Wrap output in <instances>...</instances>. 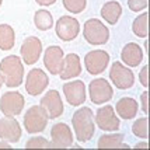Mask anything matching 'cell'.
<instances>
[{
  "label": "cell",
  "instance_id": "6da1fadb",
  "mask_svg": "<svg viewBox=\"0 0 150 150\" xmlns=\"http://www.w3.org/2000/svg\"><path fill=\"white\" fill-rule=\"evenodd\" d=\"M72 126L74 129V136L80 143L88 142L96 132L94 114L88 107L79 108L72 117Z\"/></svg>",
  "mask_w": 150,
  "mask_h": 150
},
{
  "label": "cell",
  "instance_id": "7a4b0ae2",
  "mask_svg": "<svg viewBox=\"0 0 150 150\" xmlns=\"http://www.w3.org/2000/svg\"><path fill=\"white\" fill-rule=\"evenodd\" d=\"M0 73L4 77V83L7 87L13 88L23 84L24 80V66L21 58L16 55H10L1 59L0 62Z\"/></svg>",
  "mask_w": 150,
  "mask_h": 150
},
{
  "label": "cell",
  "instance_id": "3957f363",
  "mask_svg": "<svg viewBox=\"0 0 150 150\" xmlns=\"http://www.w3.org/2000/svg\"><path fill=\"white\" fill-rule=\"evenodd\" d=\"M83 37L90 45H105L110 39V30L103 21L90 18L83 25Z\"/></svg>",
  "mask_w": 150,
  "mask_h": 150
},
{
  "label": "cell",
  "instance_id": "277c9868",
  "mask_svg": "<svg viewBox=\"0 0 150 150\" xmlns=\"http://www.w3.org/2000/svg\"><path fill=\"white\" fill-rule=\"evenodd\" d=\"M48 114L41 105H33L27 110L24 115V128L28 133H41L46 129L48 125Z\"/></svg>",
  "mask_w": 150,
  "mask_h": 150
},
{
  "label": "cell",
  "instance_id": "5b68a950",
  "mask_svg": "<svg viewBox=\"0 0 150 150\" xmlns=\"http://www.w3.org/2000/svg\"><path fill=\"white\" fill-rule=\"evenodd\" d=\"M110 80L119 90H128L135 84V74L124 63L114 62L110 69Z\"/></svg>",
  "mask_w": 150,
  "mask_h": 150
},
{
  "label": "cell",
  "instance_id": "8992f818",
  "mask_svg": "<svg viewBox=\"0 0 150 150\" xmlns=\"http://www.w3.org/2000/svg\"><path fill=\"white\" fill-rule=\"evenodd\" d=\"M25 105L24 96L18 91H7L0 98V111L4 117H17Z\"/></svg>",
  "mask_w": 150,
  "mask_h": 150
},
{
  "label": "cell",
  "instance_id": "52a82bcc",
  "mask_svg": "<svg viewBox=\"0 0 150 150\" xmlns=\"http://www.w3.org/2000/svg\"><path fill=\"white\" fill-rule=\"evenodd\" d=\"M48 84H49V77L42 69L35 67V69H31L27 73L25 91L30 96L37 97L39 94H42L46 90Z\"/></svg>",
  "mask_w": 150,
  "mask_h": 150
},
{
  "label": "cell",
  "instance_id": "ba28073f",
  "mask_svg": "<svg viewBox=\"0 0 150 150\" xmlns=\"http://www.w3.org/2000/svg\"><path fill=\"white\" fill-rule=\"evenodd\" d=\"M88 94H90L91 103L101 105L111 100L114 91H112V87L108 80L96 79V80H91V83L88 84Z\"/></svg>",
  "mask_w": 150,
  "mask_h": 150
},
{
  "label": "cell",
  "instance_id": "9c48e42d",
  "mask_svg": "<svg viewBox=\"0 0 150 150\" xmlns=\"http://www.w3.org/2000/svg\"><path fill=\"white\" fill-rule=\"evenodd\" d=\"M96 125L105 132H114L119 129L121 122L112 105H104L98 108L96 112Z\"/></svg>",
  "mask_w": 150,
  "mask_h": 150
},
{
  "label": "cell",
  "instance_id": "30bf717a",
  "mask_svg": "<svg viewBox=\"0 0 150 150\" xmlns=\"http://www.w3.org/2000/svg\"><path fill=\"white\" fill-rule=\"evenodd\" d=\"M110 65V55L103 49L90 51L84 56V66L90 74H101Z\"/></svg>",
  "mask_w": 150,
  "mask_h": 150
},
{
  "label": "cell",
  "instance_id": "8fae6325",
  "mask_svg": "<svg viewBox=\"0 0 150 150\" xmlns=\"http://www.w3.org/2000/svg\"><path fill=\"white\" fill-rule=\"evenodd\" d=\"M55 31L59 39L69 42L73 41L80 33V24L72 16H62L55 24Z\"/></svg>",
  "mask_w": 150,
  "mask_h": 150
},
{
  "label": "cell",
  "instance_id": "7c38bea8",
  "mask_svg": "<svg viewBox=\"0 0 150 150\" xmlns=\"http://www.w3.org/2000/svg\"><path fill=\"white\" fill-rule=\"evenodd\" d=\"M21 59L25 65H34L38 62V59L41 58V53H42V42L41 39L37 37H28L24 39L21 49Z\"/></svg>",
  "mask_w": 150,
  "mask_h": 150
},
{
  "label": "cell",
  "instance_id": "4fadbf2b",
  "mask_svg": "<svg viewBox=\"0 0 150 150\" xmlns=\"http://www.w3.org/2000/svg\"><path fill=\"white\" fill-rule=\"evenodd\" d=\"M86 84L83 80H72L63 84L66 101L72 107H79L86 101Z\"/></svg>",
  "mask_w": 150,
  "mask_h": 150
},
{
  "label": "cell",
  "instance_id": "5bb4252c",
  "mask_svg": "<svg viewBox=\"0 0 150 150\" xmlns=\"http://www.w3.org/2000/svg\"><path fill=\"white\" fill-rule=\"evenodd\" d=\"M41 107L48 114L49 119H56L63 114V101L58 90H49L41 98Z\"/></svg>",
  "mask_w": 150,
  "mask_h": 150
},
{
  "label": "cell",
  "instance_id": "9a60e30c",
  "mask_svg": "<svg viewBox=\"0 0 150 150\" xmlns=\"http://www.w3.org/2000/svg\"><path fill=\"white\" fill-rule=\"evenodd\" d=\"M51 144L52 147H70L73 144V133L69 125L65 122L55 124L51 128Z\"/></svg>",
  "mask_w": 150,
  "mask_h": 150
},
{
  "label": "cell",
  "instance_id": "2e32d148",
  "mask_svg": "<svg viewBox=\"0 0 150 150\" xmlns=\"http://www.w3.org/2000/svg\"><path fill=\"white\" fill-rule=\"evenodd\" d=\"M0 139L8 143H17L21 139V126L14 117H4L0 119Z\"/></svg>",
  "mask_w": 150,
  "mask_h": 150
},
{
  "label": "cell",
  "instance_id": "e0dca14e",
  "mask_svg": "<svg viewBox=\"0 0 150 150\" xmlns=\"http://www.w3.org/2000/svg\"><path fill=\"white\" fill-rule=\"evenodd\" d=\"M63 58H65V53L60 46H49L44 53V65L48 69V72L51 74H59L60 69H62Z\"/></svg>",
  "mask_w": 150,
  "mask_h": 150
},
{
  "label": "cell",
  "instance_id": "ac0fdd59",
  "mask_svg": "<svg viewBox=\"0 0 150 150\" xmlns=\"http://www.w3.org/2000/svg\"><path fill=\"white\" fill-rule=\"evenodd\" d=\"M81 73V60L76 53H69L63 58L62 69L59 72V76L62 80H70L77 77Z\"/></svg>",
  "mask_w": 150,
  "mask_h": 150
},
{
  "label": "cell",
  "instance_id": "d6986e66",
  "mask_svg": "<svg viewBox=\"0 0 150 150\" xmlns=\"http://www.w3.org/2000/svg\"><path fill=\"white\" fill-rule=\"evenodd\" d=\"M121 58L128 67H137L143 60V49L136 42H128L122 48Z\"/></svg>",
  "mask_w": 150,
  "mask_h": 150
},
{
  "label": "cell",
  "instance_id": "ffe728a7",
  "mask_svg": "<svg viewBox=\"0 0 150 150\" xmlns=\"http://www.w3.org/2000/svg\"><path fill=\"white\" fill-rule=\"evenodd\" d=\"M117 114L122 119H132L136 117L137 110H139V104L135 98L132 97H122L117 103Z\"/></svg>",
  "mask_w": 150,
  "mask_h": 150
},
{
  "label": "cell",
  "instance_id": "44dd1931",
  "mask_svg": "<svg viewBox=\"0 0 150 150\" xmlns=\"http://www.w3.org/2000/svg\"><path fill=\"white\" fill-rule=\"evenodd\" d=\"M121 16H122V6L117 0L107 1L104 6L101 7V17L108 24H112V25L117 24L118 20L121 18Z\"/></svg>",
  "mask_w": 150,
  "mask_h": 150
},
{
  "label": "cell",
  "instance_id": "7402d4cb",
  "mask_svg": "<svg viewBox=\"0 0 150 150\" xmlns=\"http://www.w3.org/2000/svg\"><path fill=\"white\" fill-rule=\"evenodd\" d=\"M124 135L122 133H111V135H103L98 139L97 147L98 149H115V147H129L124 143Z\"/></svg>",
  "mask_w": 150,
  "mask_h": 150
},
{
  "label": "cell",
  "instance_id": "603a6c76",
  "mask_svg": "<svg viewBox=\"0 0 150 150\" xmlns=\"http://www.w3.org/2000/svg\"><path fill=\"white\" fill-rule=\"evenodd\" d=\"M16 44V33L10 24H0V49L10 51Z\"/></svg>",
  "mask_w": 150,
  "mask_h": 150
},
{
  "label": "cell",
  "instance_id": "cb8c5ba5",
  "mask_svg": "<svg viewBox=\"0 0 150 150\" xmlns=\"http://www.w3.org/2000/svg\"><path fill=\"white\" fill-rule=\"evenodd\" d=\"M34 24L39 31H48L53 27L52 14L46 10H38L34 14Z\"/></svg>",
  "mask_w": 150,
  "mask_h": 150
},
{
  "label": "cell",
  "instance_id": "d4e9b609",
  "mask_svg": "<svg viewBox=\"0 0 150 150\" xmlns=\"http://www.w3.org/2000/svg\"><path fill=\"white\" fill-rule=\"evenodd\" d=\"M147 20H149V14L147 13H142L133 20L132 31L139 38H146L149 35V21Z\"/></svg>",
  "mask_w": 150,
  "mask_h": 150
},
{
  "label": "cell",
  "instance_id": "484cf974",
  "mask_svg": "<svg viewBox=\"0 0 150 150\" xmlns=\"http://www.w3.org/2000/svg\"><path fill=\"white\" fill-rule=\"evenodd\" d=\"M132 133L139 139H147L149 136V121L147 117L139 118L132 125Z\"/></svg>",
  "mask_w": 150,
  "mask_h": 150
},
{
  "label": "cell",
  "instance_id": "4316f807",
  "mask_svg": "<svg viewBox=\"0 0 150 150\" xmlns=\"http://www.w3.org/2000/svg\"><path fill=\"white\" fill-rule=\"evenodd\" d=\"M62 3L63 7L72 14L83 13V10L87 6V0H62Z\"/></svg>",
  "mask_w": 150,
  "mask_h": 150
},
{
  "label": "cell",
  "instance_id": "83f0119b",
  "mask_svg": "<svg viewBox=\"0 0 150 150\" xmlns=\"http://www.w3.org/2000/svg\"><path fill=\"white\" fill-rule=\"evenodd\" d=\"M25 147L27 149H38V147H41V149H46V147H52V144H51V142H49L48 139H45V137L33 136L31 139L27 140Z\"/></svg>",
  "mask_w": 150,
  "mask_h": 150
},
{
  "label": "cell",
  "instance_id": "f1b7e54d",
  "mask_svg": "<svg viewBox=\"0 0 150 150\" xmlns=\"http://www.w3.org/2000/svg\"><path fill=\"white\" fill-rule=\"evenodd\" d=\"M147 4H149L147 0H128V7L135 13H139L144 8H147Z\"/></svg>",
  "mask_w": 150,
  "mask_h": 150
},
{
  "label": "cell",
  "instance_id": "f546056e",
  "mask_svg": "<svg viewBox=\"0 0 150 150\" xmlns=\"http://www.w3.org/2000/svg\"><path fill=\"white\" fill-rule=\"evenodd\" d=\"M147 72H149V67H147V66H144L143 69L140 70V73H139V80H140V84L143 86V87H147V86H149Z\"/></svg>",
  "mask_w": 150,
  "mask_h": 150
},
{
  "label": "cell",
  "instance_id": "4dcf8cb0",
  "mask_svg": "<svg viewBox=\"0 0 150 150\" xmlns=\"http://www.w3.org/2000/svg\"><path fill=\"white\" fill-rule=\"evenodd\" d=\"M147 91H143L142 93V96H140V104H142V110H143V112L144 114H147L149 112V108H147Z\"/></svg>",
  "mask_w": 150,
  "mask_h": 150
},
{
  "label": "cell",
  "instance_id": "1f68e13d",
  "mask_svg": "<svg viewBox=\"0 0 150 150\" xmlns=\"http://www.w3.org/2000/svg\"><path fill=\"white\" fill-rule=\"evenodd\" d=\"M35 1L38 4H41V6H52L56 0H35Z\"/></svg>",
  "mask_w": 150,
  "mask_h": 150
},
{
  "label": "cell",
  "instance_id": "d6a6232c",
  "mask_svg": "<svg viewBox=\"0 0 150 150\" xmlns=\"http://www.w3.org/2000/svg\"><path fill=\"white\" fill-rule=\"evenodd\" d=\"M135 147H136V149H147L149 146H147V142H142V143L135 144Z\"/></svg>",
  "mask_w": 150,
  "mask_h": 150
},
{
  "label": "cell",
  "instance_id": "836d02e7",
  "mask_svg": "<svg viewBox=\"0 0 150 150\" xmlns=\"http://www.w3.org/2000/svg\"><path fill=\"white\" fill-rule=\"evenodd\" d=\"M10 147V143L6 142V140H0V149H8Z\"/></svg>",
  "mask_w": 150,
  "mask_h": 150
},
{
  "label": "cell",
  "instance_id": "e575fe53",
  "mask_svg": "<svg viewBox=\"0 0 150 150\" xmlns=\"http://www.w3.org/2000/svg\"><path fill=\"white\" fill-rule=\"evenodd\" d=\"M4 84V77H3V74L0 73V88H1V86Z\"/></svg>",
  "mask_w": 150,
  "mask_h": 150
},
{
  "label": "cell",
  "instance_id": "d590c367",
  "mask_svg": "<svg viewBox=\"0 0 150 150\" xmlns=\"http://www.w3.org/2000/svg\"><path fill=\"white\" fill-rule=\"evenodd\" d=\"M1 3H3V0H0V7H1Z\"/></svg>",
  "mask_w": 150,
  "mask_h": 150
}]
</instances>
